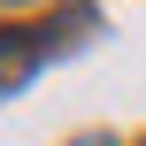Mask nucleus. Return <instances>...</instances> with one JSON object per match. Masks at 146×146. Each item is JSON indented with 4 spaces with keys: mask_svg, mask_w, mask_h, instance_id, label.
<instances>
[{
    "mask_svg": "<svg viewBox=\"0 0 146 146\" xmlns=\"http://www.w3.org/2000/svg\"><path fill=\"white\" fill-rule=\"evenodd\" d=\"M31 69H38V31L8 23V31H0V92H15Z\"/></svg>",
    "mask_w": 146,
    "mask_h": 146,
    "instance_id": "f257e3e1",
    "label": "nucleus"
}]
</instances>
